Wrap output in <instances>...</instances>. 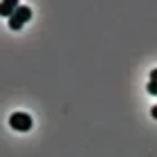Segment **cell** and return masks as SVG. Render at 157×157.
Here are the masks:
<instances>
[{"label": "cell", "mask_w": 157, "mask_h": 157, "mask_svg": "<svg viewBox=\"0 0 157 157\" xmlns=\"http://www.w3.org/2000/svg\"><path fill=\"white\" fill-rule=\"evenodd\" d=\"M29 18H32V9L25 7V5H18L16 9H13V13L9 16V27L13 32H18V29H23L25 23H29Z\"/></svg>", "instance_id": "obj_1"}, {"label": "cell", "mask_w": 157, "mask_h": 157, "mask_svg": "<svg viewBox=\"0 0 157 157\" xmlns=\"http://www.w3.org/2000/svg\"><path fill=\"white\" fill-rule=\"evenodd\" d=\"M32 117L27 115V112H13V115L9 117V126L13 128V130H18V132H27L32 128Z\"/></svg>", "instance_id": "obj_2"}, {"label": "cell", "mask_w": 157, "mask_h": 157, "mask_svg": "<svg viewBox=\"0 0 157 157\" xmlns=\"http://www.w3.org/2000/svg\"><path fill=\"white\" fill-rule=\"evenodd\" d=\"M16 7H18V0H0V16L9 18Z\"/></svg>", "instance_id": "obj_3"}, {"label": "cell", "mask_w": 157, "mask_h": 157, "mask_svg": "<svg viewBox=\"0 0 157 157\" xmlns=\"http://www.w3.org/2000/svg\"><path fill=\"white\" fill-rule=\"evenodd\" d=\"M148 92H151L153 97L157 94V83H155V81H151V83H148Z\"/></svg>", "instance_id": "obj_4"}]
</instances>
